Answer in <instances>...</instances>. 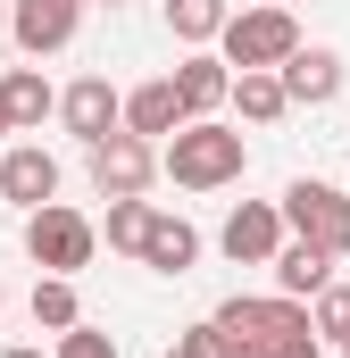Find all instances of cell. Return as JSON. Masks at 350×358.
I'll return each mask as SVG.
<instances>
[{
  "label": "cell",
  "mask_w": 350,
  "mask_h": 358,
  "mask_svg": "<svg viewBox=\"0 0 350 358\" xmlns=\"http://www.w3.org/2000/svg\"><path fill=\"white\" fill-rule=\"evenodd\" d=\"M309 317H317V342H350V283H326Z\"/></svg>",
  "instance_id": "obj_21"
},
{
  "label": "cell",
  "mask_w": 350,
  "mask_h": 358,
  "mask_svg": "<svg viewBox=\"0 0 350 358\" xmlns=\"http://www.w3.org/2000/svg\"><path fill=\"white\" fill-rule=\"evenodd\" d=\"M59 125H67L84 150H92V142H108V134L125 125V92L108 84V76H76V84L59 92Z\"/></svg>",
  "instance_id": "obj_8"
},
{
  "label": "cell",
  "mask_w": 350,
  "mask_h": 358,
  "mask_svg": "<svg viewBox=\"0 0 350 358\" xmlns=\"http://www.w3.org/2000/svg\"><path fill=\"white\" fill-rule=\"evenodd\" d=\"M84 159H92V192H100V200H142L150 176H159V142H142V134H125V125H117L108 142H92Z\"/></svg>",
  "instance_id": "obj_6"
},
{
  "label": "cell",
  "mask_w": 350,
  "mask_h": 358,
  "mask_svg": "<svg viewBox=\"0 0 350 358\" xmlns=\"http://www.w3.org/2000/svg\"><path fill=\"white\" fill-rule=\"evenodd\" d=\"M234 108H242L251 125H275V117L292 108V92H284L275 67H242V76H234Z\"/></svg>",
  "instance_id": "obj_16"
},
{
  "label": "cell",
  "mask_w": 350,
  "mask_h": 358,
  "mask_svg": "<svg viewBox=\"0 0 350 358\" xmlns=\"http://www.w3.org/2000/svg\"><path fill=\"white\" fill-rule=\"evenodd\" d=\"M342 358H350V342H342Z\"/></svg>",
  "instance_id": "obj_31"
},
{
  "label": "cell",
  "mask_w": 350,
  "mask_h": 358,
  "mask_svg": "<svg viewBox=\"0 0 350 358\" xmlns=\"http://www.w3.org/2000/svg\"><path fill=\"white\" fill-rule=\"evenodd\" d=\"M8 17H17V0H0V34H8Z\"/></svg>",
  "instance_id": "obj_28"
},
{
  "label": "cell",
  "mask_w": 350,
  "mask_h": 358,
  "mask_svg": "<svg viewBox=\"0 0 350 358\" xmlns=\"http://www.w3.org/2000/svg\"><path fill=\"white\" fill-rule=\"evenodd\" d=\"M0 358H50V350H42V342H8Z\"/></svg>",
  "instance_id": "obj_26"
},
{
  "label": "cell",
  "mask_w": 350,
  "mask_h": 358,
  "mask_svg": "<svg viewBox=\"0 0 350 358\" xmlns=\"http://www.w3.org/2000/svg\"><path fill=\"white\" fill-rule=\"evenodd\" d=\"M175 92H183L192 117H217V108L234 100V67L209 59V50H183V59H175Z\"/></svg>",
  "instance_id": "obj_13"
},
{
  "label": "cell",
  "mask_w": 350,
  "mask_h": 358,
  "mask_svg": "<svg viewBox=\"0 0 350 358\" xmlns=\"http://www.w3.org/2000/svg\"><path fill=\"white\" fill-rule=\"evenodd\" d=\"M192 125V108H183V92H175V76H150V84L125 92V134H142V142H167V134H183Z\"/></svg>",
  "instance_id": "obj_11"
},
{
  "label": "cell",
  "mask_w": 350,
  "mask_h": 358,
  "mask_svg": "<svg viewBox=\"0 0 350 358\" xmlns=\"http://www.w3.org/2000/svg\"><path fill=\"white\" fill-rule=\"evenodd\" d=\"M326 283H334V250H317V242H300V234L275 250V292H292V300H317Z\"/></svg>",
  "instance_id": "obj_14"
},
{
  "label": "cell",
  "mask_w": 350,
  "mask_h": 358,
  "mask_svg": "<svg viewBox=\"0 0 350 358\" xmlns=\"http://www.w3.org/2000/svg\"><path fill=\"white\" fill-rule=\"evenodd\" d=\"M50 358H125V350H117L108 334H92V325H76V334H59V350H50Z\"/></svg>",
  "instance_id": "obj_22"
},
{
  "label": "cell",
  "mask_w": 350,
  "mask_h": 358,
  "mask_svg": "<svg viewBox=\"0 0 350 358\" xmlns=\"http://www.w3.org/2000/svg\"><path fill=\"white\" fill-rule=\"evenodd\" d=\"M225 259L234 267H275V250L292 242V225H284V200H242L234 217H225Z\"/></svg>",
  "instance_id": "obj_7"
},
{
  "label": "cell",
  "mask_w": 350,
  "mask_h": 358,
  "mask_svg": "<svg viewBox=\"0 0 350 358\" xmlns=\"http://www.w3.org/2000/svg\"><path fill=\"white\" fill-rule=\"evenodd\" d=\"M242 167H251V150L217 117H192L183 134L159 142V176H175V192H225V183H242Z\"/></svg>",
  "instance_id": "obj_1"
},
{
  "label": "cell",
  "mask_w": 350,
  "mask_h": 358,
  "mask_svg": "<svg viewBox=\"0 0 350 358\" xmlns=\"http://www.w3.org/2000/svg\"><path fill=\"white\" fill-rule=\"evenodd\" d=\"M84 8H92V0H17V17H8V42H17L25 59H50V50H67V42H76Z\"/></svg>",
  "instance_id": "obj_9"
},
{
  "label": "cell",
  "mask_w": 350,
  "mask_h": 358,
  "mask_svg": "<svg viewBox=\"0 0 350 358\" xmlns=\"http://www.w3.org/2000/svg\"><path fill=\"white\" fill-rule=\"evenodd\" d=\"M217 325H225V334H251V342H267V350H284V342L317 334L309 300H292V292H267V300H251V292H234V300L217 308Z\"/></svg>",
  "instance_id": "obj_5"
},
{
  "label": "cell",
  "mask_w": 350,
  "mask_h": 358,
  "mask_svg": "<svg viewBox=\"0 0 350 358\" xmlns=\"http://www.w3.org/2000/svg\"><path fill=\"white\" fill-rule=\"evenodd\" d=\"M209 325H217V317H209ZM217 358H267V342H251V334H225V325H217Z\"/></svg>",
  "instance_id": "obj_24"
},
{
  "label": "cell",
  "mask_w": 350,
  "mask_h": 358,
  "mask_svg": "<svg viewBox=\"0 0 350 358\" xmlns=\"http://www.w3.org/2000/svg\"><path fill=\"white\" fill-rule=\"evenodd\" d=\"M34 325H42V334H76V325H84L76 275H42V283H34Z\"/></svg>",
  "instance_id": "obj_19"
},
{
  "label": "cell",
  "mask_w": 350,
  "mask_h": 358,
  "mask_svg": "<svg viewBox=\"0 0 350 358\" xmlns=\"http://www.w3.org/2000/svg\"><path fill=\"white\" fill-rule=\"evenodd\" d=\"M225 17H234L225 0H167V34L183 42V50H209V42L225 34Z\"/></svg>",
  "instance_id": "obj_17"
},
{
  "label": "cell",
  "mask_w": 350,
  "mask_h": 358,
  "mask_svg": "<svg viewBox=\"0 0 350 358\" xmlns=\"http://www.w3.org/2000/svg\"><path fill=\"white\" fill-rule=\"evenodd\" d=\"M275 76H284V92H292V108H326V100L342 92V59H334L326 42H300Z\"/></svg>",
  "instance_id": "obj_12"
},
{
  "label": "cell",
  "mask_w": 350,
  "mask_h": 358,
  "mask_svg": "<svg viewBox=\"0 0 350 358\" xmlns=\"http://www.w3.org/2000/svg\"><path fill=\"white\" fill-rule=\"evenodd\" d=\"M0 92H8V117H17V134H25V125H42V117L59 108V92L42 84V67H8V76H0Z\"/></svg>",
  "instance_id": "obj_20"
},
{
  "label": "cell",
  "mask_w": 350,
  "mask_h": 358,
  "mask_svg": "<svg viewBox=\"0 0 350 358\" xmlns=\"http://www.w3.org/2000/svg\"><path fill=\"white\" fill-rule=\"evenodd\" d=\"M92 250H100V225H92L84 208L50 200V208H34V217H25V259H34L42 275H76V267H92Z\"/></svg>",
  "instance_id": "obj_3"
},
{
  "label": "cell",
  "mask_w": 350,
  "mask_h": 358,
  "mask_svg": "<svg viewBox=\"0 0 350 358\" xmlns=\"http://www.w3.org/2000/svg\"><path fill=\"white\" fill-rule=\"evenodd\" d=\"M150 225H159V208H150V200H108V217H100V242H108V250H125V259H142Z\"/></svg>",
  "instance_id": "obj_18"
},
{
  "label": "cell",
  "mask_w": 350,
  "mask_h": 358,
  "mask_svg": "<svg viewBox=\"0 0 350 358\" xmlns=\"http://www.w3.org/2000/svg\"><path fill=\"white\" fill-rule=\"evenodd\" d=\"M225 67L242 76V67H284L292 50H300V17H292V0H267V8H234L225 17Z\"/></svg>",
  "instance_id": "obj_2"
},
{
  "label": "cell",
  "mask_w": 350,
  "mask_h": 358,
  "mask_svg": "<svg viewBox=\"0 0 350 358\" xmlns=\"http://www.w3.org/2000/svg\"><path fill=\"white\" fill-rule=\"evenodd\" d=\"M92 8H117V0H92Z\"/></svg>",
  "instance_id": "obj_30"
},
{
  "label": "cell",
  "mask_w": 350,
  "mask_h": 358,
  "mask_svg": "<svg viewBox=\"0 0 350 358\" xmlns=\"http://www.w3.org/2000/svg\"><path fill=\"white\" fill-rule=\"evenodd\" d=\"M192 259H200V234H192L183 217H167V208H159V225H150V242H142V267H159V275H192Z\"/></svg>",
  "instance_id": "obj_15"
},
{
  "label": "cell",
  "mask_w": 350,
  "mask_h": 358,
  "mask_svg": "<svg viewBox=\"0 0 350 358\" xmlns=\"http://www.w3.org/2000/svg\"><path fill=\"white\" fill-rule=\"evenodd\" d=\"M267 358H326V342H317V334H300V342H284V350H267Z\"/></svg>",
  "instance_id": "obj_25"
},
{
  "label": "cell",
  "mask_w": 350,
  "mask_h": 358,
  "mask_svg": "<svg viewBox=\"0 0 350 358\" xmlns=\"http://www.w3.org/2000/svg\"><path fill=\"white\" fill-rule=\"evenodd\" d=\"M0 134H17V117H8V92H0Z\"/></svg>",
  "instance_id": "obj_27"
},
{
  "label": "cell",
  "mask_w": 350,
  "mask_h": 358,
  "mask_svg": "<svg viewBox=\"0 0 350 358\" xmlns=\"http://www.w3.org/2000/svg\"><path fill=\"white\" fill-rule=\"evenodd\" d=\"M0 308H8V283H0Z\"/></svg>",
  "instance_id": "obj_29"
},
{
  "label": "cell",
  "mask_w": 350,
  "mask_h": 358,
  "mask_svg": "<svg viewBox=\"0 0 350 358\" xmlns=\"http://www.w3.org/2000/svg\"><path fill=\"white\" fill-rule=\"evenodd\" d=\"M167 358H217V325H183L167 342Z\"/></svg>",
  "instance_id": "obj_23"
},
{
  "label": "cell",
  "mask_w": 350,
  "mask_h": 358,
  "mask_svg": "<svg viewBox=\"0 0 350 358\" xmlns=\"http://www.w3.org/2000/svg\"><path fill=\"white\" fill-rule=\"evenodd\" d=\"M0 200H17L25 217L50 208V200H59V159H50L42 142H17V150L0 159Z\"/></svg>",
  "instance_id": "obj_10"
},
{
  "label": "cell",
  "mask_w": 350,
  "mask_h": 358,
  "mask_svg": "<svg viewBox=\"0 0 350 358\" xmlns=\"http://www.w3.org/2000/svg\"><path fill=\"white\" fill-rule=\"evenodd\" d=\"M284 225H292L300 242H317V250L350 259V192H334V183H317V176L284 183Z\"/></svg>",
  "instance_id": "obj_4"
}]
</instances>
